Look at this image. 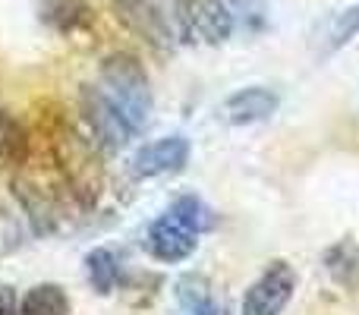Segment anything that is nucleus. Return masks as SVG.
Listing matches in <instances>:
<instances>
[{
  "instance_id": "f257e3e1",
  "label": "nucleus",
  "mask_w": 359,
  "mask_h": 315,
  "mask_svg": "<svg viewBox=\"0 0 359 315\" xmlns=\"http://www.w3.org/2000/svg\"><path fill=\"white\" fill-rule=\"evenodd\" d=\"M101 92L117 105V111L126 117L133 133H142L151 120V107H155V95H151V82L145 67L126 51L104 57L101 63Z\"/></svg>"
},
{
  "instance_id": "f03ea898",
  "label": "nucleus",
  "mask_w": 359,
  "mask_h": 315,
  "mask_svg": "<svg viewBox=\"0 0 359 315\" xmlns=\"http://www.w3.org/2000/svg\"><path fill=\"white\" fill-rule=\"evenodd\" d=\"M82 105V120H86V130L92 136V142L104 152H120L130 145V139L136 136L133 126L126 123V117L117 111L111 98L101 92V86H86L79 95Z\"/></svg>"
},
{
  "instance_id": "7ed1b4c3",
  "label": "nucleus",
  "mask_w": 359,
  "mask_h": 315,
  "mask_svg": "<svg viewBox=\"0 0 359 315\" xmlns=\"http://www.w3.org/2000/svg\"><path fill=\"white\" fill-rule=\"evenodd\" d=\"M297 272L290 262L278 259L249 284L246 297H243L240 315H280L290 306L293 293H297Z\"/></svg>"
},
{
  "instance_id": "20e7f679",
  "label": "nucleus",
  "mask_w": 359,
  "mask_h": 315,
  "mask_svg": "<svg viewBox=\"0 0 359 315\" xmlns=\"http://www.w3.org/2000/svg\"><path fill=\"white\" fill-rule=\"evenodd\" d=\"M177 22L183 35L205 44H224L233 35V13L224 0H177Z\"/></svg>"
},
{
  "instance_id": "39448f33",
  "label": "nucleus",
  "mask_w": 359,
  "mask_h": 315,
  "mask_svg": "<svg viewBox=\"0 0 359 315\" xmlns=\"http://www.w3.org/2000/svg\"><path fill=\"white\" fill-rule=\"evenodd\" d=\"M114 16L155 51L174 48V25L155 0H114Z\"/></svg>"
},
{
  "instance_id": "423d86ee",
  "label": "nucleus",
  "mask_w": 359,
  "mask_h": 315,
  "mask_svg": "<svg viewBox=\"0 0 359 315\" xmlns=\"http://www.w3.org/2000/svg\"><path fill=\"white\" fill-rule=\"evenodd\" d=\"M198 236L189 224H183L177 215L164 211L161 217L149 224L145 230V249L155 262H164V265H177V262H186L198 246Z\"/></svg>"
},
{
  "instance_id": "0eeeda50",
  "label": "nucleus",
  "mask_w": 359,
  "mask_h": 315,
  "mask_svg": "<svg viewBox=\"0 0 359 315\" xmlns=\"http://www.w3.org/2000/svg\"><path fill=\"white\" fill-rule=\"evenodd\" d=\"M189 142L183 136H164L155 142L142 145L133 158V177L149 180V177H164V173H180L189 164Z\"/></svg>"
},
{
  "instance_id": "6e6552de",
  "label": "nucleus",
  "mask_w": 359,
  "mask_h": 315,
  "mask_svg": "<svg viewBox=\"0 0 359 315\" xmlns=\"http://www.w3.org/2000/svg\"><path fill=\"white\" fill-rule=\"evenodd\" d=\"M278 107H280V98L274 88L246 86V88H236L233 95L224 98L221 114L230 126H252V123H262V120L274 117Z\"/></svg>"
},
{
  "instance_id": "1a4fd4ad",
  "label": "nucleus",
  "mask_w": 359,
  "mask_h": 315,
  "mask_svg": "<svg viewBox=\"0 0 359 315\" xmlns=\"http://www.w3.org/2000/svg\"><path fill=\"white\" fill-rule=\"evenodd\" d=\"M41 19L50 29L69 35L92 22V6L88 0H41Z\"/></svg>"
},
{
  "instance_id": "9d476101",
  "label": "nucleus",
  "mask_w": 359,
  "mask_h": 315,
  "mask_svg": "<svg viewBox=\"0 0 359 315\" xmlns=\"http://www.w3.org/2000/svg\"><path fill=\"white\" fill-rule=\"evenodd\" d=\"M32 155V139L29 130L19 123V117H13L10 111L0 107V164L6 167H22Z\"/></svg>"
},
{
  "instance_id": "9b49d317",
  "label": "nucleus",
  "mask_w": 359,
  "mask_h": 315,
  "mask_svg": "<svg viewBox=\"0 0 359 315\" xmlns=\"http://www.w3.org/2000/svg\"><path fill=\"white\" fill-rule=\"evenodd\" d=\"M359 35V4L347 6V10L334 13L331 19H325L322 25V38H318V54L331 57L341 48H347L350 41Z\"/></svg>"
},
{
  "instance_id": "f8f14e48",
  "label": "nucleus",
  "mask_w": 359,
  "mask_h": 315,
  "mask_svg": "<svg viewBox=\"0 0 359 315\" xmlns=\"http://www.w3.org/2000/svg\"><path fill=\"white\" fill-rule=\"evenodd\" d=\"M120 272H123V268H120V259H117V253H111V249L98 246L86 255V278H88V284H92V290L101 293V297L117 290Z\"/></svg>"
},
{
  "instance_id": "ddd939ff",
  "label": "nucleus",
  "mask_w": 359,
  "mask_h": 315,
  "mask_svg": "<svg viewBox=\"0 0 359 315\" xmlns=\"http://www.w3.org/2000/svg\"><path fill=\"white\" fill-rule=\"evenodd\" d=\"M19 315H69V300L60 284H35L19 300Z\"/></svg>"
},
{
  "instance_id": "4468645a",
  "label": "nucleus",
  "mask_w": 359,
  "mask_h": 315,
  "mask_svg": "<svg viewBox=\"0 0 359 315\" xmlns=\"http://www.w3.org/2000/svg\"><path fill=\"white\" fill-rule=\"evenodd\" d=\"M177 297L183 303L186 315H224L221 306L211 300V290L205 278H183L177 284Z\"/></svg>"
},
{
  "instance_id": "2eb2a0df",
  "label": "nucleus",
  "mask_w": 359,
  "mask_h": 315,
  "mask_svg": "<svg viewBox=\"0 0 359 315\" xmlns=\"http://www.w3.org/2000/svg\"><path fill=\"white\" fill-rule=\"evenodd\" d=\"M168 211H170V215H177L183 224H189L196 234H205V230L215 227V215H211V208L198 196H180V199H174V205H170Z\"/></svg>"
},
{
  "instance_id": "dca6fc26",
  "label": "nucleus",
  "mask_w": 359,
  "mask_h": 315,
  "mask_svg": "<svg viewBox=\"0 0 359 315\" xmlns=\"http://www.w3.org/2000/svg\"><path fill=\"white\" fill-rule=\"evenodd\" d=\"M25 234H22V224H19V217L13 215L6 205H0V259L10 253H16L19 246H22Z\"/></svg>"
},
{
  "instance_id": "f3484780",
  "label": "nucleus",
  "mask_w": 359,
  "mask_h": 315,
  "mask_svg": "<svg viewBox=\"0 0 359 315\" xmlns=\"http://www.w3.org/2000/svg\"><path fill=\"white\" fill-rule=\"evenodd\" d=\"M0 315H19V297L10 284H0Z\"/></svg>"
}]
</instances>
